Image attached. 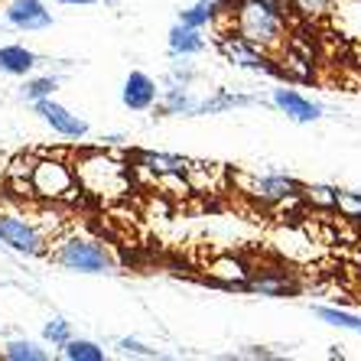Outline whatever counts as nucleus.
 <instances>
[{"label": "nucleus", "instance_id": "1", "mask_svg": "<svg viewBox=\"0 0 361 361\" xmlns=\"http://www.w3.org/2000/svg\"><path fill=\"white\" fill-rule=\"evenodd\" d=\"M231 17V33L244 36L257 49L277 59V52L286 46V10L283 0H231L225 10Z\"/></svg>", "mask_w": 361, "mask_h": 361}, {"label": "nucleus", "instance_id": "2", "mask_svg": "<svg viewBox=\"0 0 361 361\" xmlns=\"http://www.w3.org/2000/svg\"><path fill=\"white\" fill-rule=\"evenodd\" d=\"M78 189L94 199H127V192L134 189V176L121 157L104 150H88L78 157L75 166Z\"/></svg>", "mask_w": 361, "mask_h": 361}, {"label": "nucleus", "instance_id": "3", "mask_svg": "<svg viewBox=\"0 0 361 361\" xmlns=\"http://www.w3.org/2000/svg\"><path fill=\"white\" fill-rule=\"evenodd\" d=\"M49 257L52 264L75 270V274H114L118 270V261H114L111 247L94 241V238H66Z\"/></svg>", "mask_w": 361, "mask_h": 361}, {"label": "nucleus", "instance_id": "4", "mask_svg": "<svg viewBox=\"0 0 361 361\" xmlns=\"http://www.w3.org/2000/svg\"><path fill=\"white\" fill-rule=\"evenodd\" d=\"M30 189H33L36 199L42 202H72L82 189H78L75 169L72 163L59 160V157H42V160L33 163V173H30Z\"/></svg>", "mask_w": 361, "mask_h": 361}, {"label": "nucleus", "instance_id": "5", "mask_svg": "<svg viewBox=\"0 0 361 361\" xmlns=\"http://www.w3.org/2000/svg\"><path fill=\"white\" fill-rule=\"evenodd\" d=\"M46 231L36 225V219H26L17 212H0V244L23 257H39L46 254Z\"/></svg>", "mask_w": 361, "mask_h": 361}, {"label": "nucleus", "instance_id": "6", "mask_svg": "<svg viewBox=\"0 0 361 361\" xmlns=\"http://www.w3.org/2000/svg\"><path fill=\"white\" fill-rule=\"evenodd\" d=\"M235 183L241 185V192L247 199L261 202L267 209H277L283 202L296 199L300 195V183L290 176H280V173H264V176H247V173H238Z\"/></svg>", "mask_w": 361, "mask_h": 361}, {"label": "nucleus", "instance_id": "7", "mask_svg": "<svg viewBox=\"0 0 361 361\" xmlns=\"http://www.w3.org/2000/svg\"><path fill=\"white\" fill-rule=\"evenodd\" d=\"M33 111L56 130V134L66 137V140H82V137H88V121L78 118L75 111H68L66 104H59V101L39 98V101H33Z\"/></svg>", "mask_w": 361, "mask_h": 361}, {"label": "nucleus", "instance_id": "8", "mask_svg": "<svg viewBox=\"0 0 361 361\" xmlns=\"http://www.w3.org/2000/svg\"><path fill=\"white\" fill-rule=\"evenodd\" d=\"M4 20L13 30H23V33H42L52 26V10L42 0H7Z\"/></svg>", "mask_w": 361, "mask_h": 361}, {"label": "nucleus", "instance_id": "9", "mask_svg": "<svg viewBox=\"0 0 361 361\" xmlns=\"http://www.w3.org/2000/svg\"><path fill=\"white\" fill-rule=\"evenodd\" d=\"M219 49H221V56H225L231 66H238V68H254V72L270 68V56H267V52L257 49L254 42H247L244 36H238V33H225V36H221Z\"/></svg>", "mask_w": 361, "mask_h": 361}, {"label": "nucleus", "instance_id": "10", "mask_svg": "<svg viewBox=\"0 0 361 361\" xmlns=\"http://www.w3.org/2000/svg\"><path fill=\"white\" fill-rule=\"evenodd\" d=\"M121 101L127 111H150L160 101V85L153 82L147 72H130L121 88Z\"/></svg>", "mask_w": 361, "mask_h": 361}, {"label": "nucleus", "instance_id": "11", "mask_svg": "<svg viewBox=\"0 0 361 361\" xmlns=\"http://www.w3.org/2000/svg\"><path fill=\"white\" fill-rule=\"evenodd\" d=\"M205 274H209L215 283H225V286H247L254 270L247 267L241 254H219L205 264Z\"/></svg>", "mask_w": 361, "mask_h": 361}, {"label": "nucleus", "instance_id": "12", "mask_svg": "<svg viewBox=\"0 0 361 361\" xmlns=\"http://www.w3.org/2000/svg\"><path fill=\"white\" fill-rule=\"evenodd\" d=\"M274 104H277L290 121H296V124H312V121L322 118L319 104L310 101L306 94H300L296 88H274Z\"/></svg>", "mask_w": 361, "mask_h": 361}, {"label": "nucleus", "instance_id": "13", "mask_svg": "<svg viewBox=\"0 0 361 361\" xmlns=\"http://www.w3.org/2000/svg\"><path fill=\"white\" fill-rule=\"evenodd\" d=\"M39 66V56L33 49H26L20 42H10V46H0V75H30L33 68Z\"/></svg>", "mask_w": 361, "mask_h": 361}, {"label": "nucleus", "instance_id": "14", "mask_svg": "<svg viewBox=\"0 0 361 361\" xmlns=\"http://www.w3.org/2000/svg\"><path fill=\"white\" fill-rule=\"evenodd\" d=\"M137 166L147 169V173H157V179H163V176H183L189 169V160L173 157V153H140Z\"/></svg>", "mask_w": 361, "mask_h": 361}, {"label": "nucleus", "instance_id": "15", "mask_svg": "<svg viewBox=\"0 0 361 361\" xmlns=\"http://www.w3.org/2000/svg\"><path fill=\"white\" fill-rule=\"evenodd\" d=\"M202 49H205L202 30L185 26V23H176L169 30V52H173V56H199Z\"/></svg>", "mask_w": 361, "mask_h": 361}, {"label": "nucleus", "instance_id": "16", "mask_svg": "<svg viewBox=\"0 0 361 361\" xmlns=\"http://www.w3.org/2000/svg\"><path fill=\"white\" fill-rule=\"evenodd\" d=\"M0 355L7 361H46L49 358V352L39 342H33V338H10Z\"/></svg>", "mask_w": 361, "mask_h": 361}, {"label": "nucleus", "instance_id": "17", "mask_svg": "<svg viewBox=\"0 0 361 361\" xmlns=\"http://www.w3.org/2000/svg\"><path fill=\"white\" fill-rule=\"evenodd\" d=\"M219 13H221L219 4H212V0H199L195 7L179 10V23L195 26V30H205L209 23H215V20H219Z\"/></svg>", "mask_w": 361, "mask_h": 361}, {"label": "nucleus", "instance_id": "18", "mask_svg": "<svg viewBox=\"0 0 361 361\" xmlns=\"http://www.w3.org/2000/svg\"><path fill=\"white\" fill-rule=\"evenodd\" d=\"M59 352H62V358H68V361H104V348H101L98 342H92V338L72 336Z\"/></svg>", "mask_w": 361, "mask_h": 361}, {"label": "nucleus", "instance_id": "19", "mask_svg": "<svg viewBox=\"0 0 361 361\" xmlns=\"http://www.w3.org/2000/svg\"><path fill=\"white\" fill-rule=\"evenodd\" d=\"M316 316H319L322 322H329V326L348 329V332H358L361 336V316H355V312H345V310H338V306H316Z\"/></svg>", "mask_w": 361, "mask_h": 361}, {"label": "nucleus", "instance_id": "20", "mask_svg": "<svg viewBox=\"0 0 361 361\" xmlns=\"http://www.w3.org/2000/svg\"><path fill=\"white\" fill-rule=\"evenodd\" d=\"M300 199L312 209L336 212V189L332 185H300Z\"/></svg>", "mask_w": 361, "mask_h": 361}, {"label": "nucleus", "instance_id": "21", "mask_svg": "<svg viewBox=\"0 0 361 361\" xmlns=\"http://www.w3.org/2000/svg\"><path fill=\"white\" fill-rule=\"evenodd\" d=\"M336 212L345 221L361 225V192H355V189H336Z\"/></svg>", "mask_w": 361, "mask_h": 361}, {"label": "nucleus", "instance_id": "22", "mask_svg": "<svg viewBox=\"0 0 361 361\" xmlns=\"http://www.w3.org/2000/svg\"><path fill=\"white\" fill-rule=\"evenodd\" d=\"M56 88H59V78H56V75L26 78V82H23V98L33 104V101H39V98H52V94H56Z\"/></svg>", "mask_w": 361, "mask_h": 361}, {"label": "nucleus", "instance_id": "23", "mask_svg": "<svg viewBox=\"0 0 361 361\" xmlns=\"http://www.w3.org/2000/svg\"><path fill=\"white\" fill-rule=\"evenodd\" d=\"M42 338H46L52 348H62V345L72 338V326H68L62 316H56V319H49L46 326H42Z\"/></svg>", "mask_w": 361, "mask_h": 361}, {"label": "nucleus", "instance_id": "24", "mask_svg": "<svg viewBox=\"0 0 361 361\" xmlns=\"http://www.w3.org/2000/svg\"><path fill=\"white\" fill-rule=\"evenodd\" d=\"M247 286L251 290H257V293H264V296H280V293H290L293 290V283L286 277H257V280H247Z\"/></svg>", "mask_w": 361, "mask_h": 361}, {"label": "nucleus", "instance_id": "25", "mask_svg": "<svg viewBox=\"0 0 361 361\" xmlns=\"http://www.w3.org/2000/svg\"><path fill=\"white\" fill-rule=\"evenodd\" d=\"M290 4H293L296 10H302L306 17H316V13H326L332 0H290Z\"/></svg>", "mask_w": 361, "mask_h": 361}, {"label": "nucleus", "instance_id": "26", "mask_svg": "<svg viewBox=\"0 0 361 361\" xmlns=\"http://www.w3.org/2000/svg\"><path fill=\"white\" fill-rule=\"evenodd\" d=\"M121 352L124 355H140V358H157V352L153 348H147V345H140L137 338H121Z\"/></svg>", "mask_w": 361, "mask_h": 361}, {"label": "nucleus", "instance_id": "27", "mask_svg": "<svg viewBox=\"0 0 361 361\" xmlns=\"http://www.w3.org/2000/svg\"><path fill=\"white\" fill-rule=\"evenodd\" d=\"M56 4H68V7H88L94 0H56Z\"/></svg>", "mask_w": 361, "mask_h": 361}, {"label": "nucleus", "instance_id": "28", "mask_svg": "<svg viewBox=\"0 0 361 361\" xmlns=\"http://www.w3.org/2000/svg\"><path fill=\"white\" fill-rule=\"evenodd\" d=\"M0 336H4V332H0Z\"/></svg>", "mask_w": 361, "mask_h": 361}]
</instances>
